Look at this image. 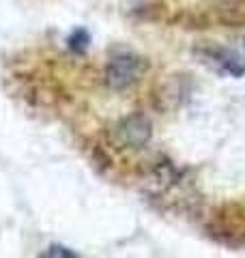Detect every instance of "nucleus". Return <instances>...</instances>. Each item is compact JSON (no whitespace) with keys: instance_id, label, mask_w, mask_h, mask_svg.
<instances>
[{"instance_id":"obj_1","label":"nucleus","mask_w":245,"mask_h":258,"mask_svg":"<svg viewBox=\"0 0 245 258\" xmlns=\"http://www.w3.org/2000/svg\"><path fill=\"white\" fill-rule=\"evenodd\" d=\"M140 74V64L134 56H118L116 60L110 64V84L114 88H122L127 84H132Z\"/></svg>"}]
</instances>
